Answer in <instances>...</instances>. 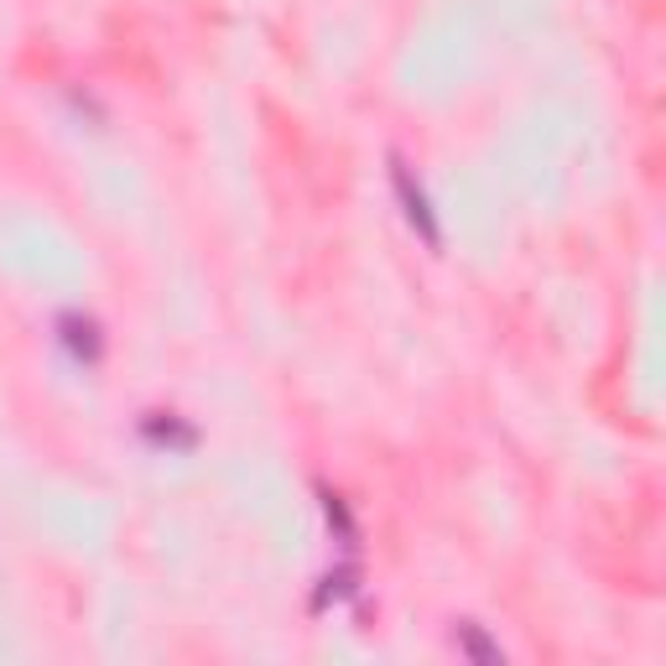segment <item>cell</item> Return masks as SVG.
<instances>
[{
    "mask_svg": "<svg viewBox=\"0 0 666 666\" xmlns=\"http://www.w3.org/2000/svg\"><path fill=\"white\" fill-rule=\"evenodd\" d=\"M58 329H63V344L79 354L84 365H95V359H99V323H95V318L63 313V318H58Z\"/></svg>",
    "mask_w": 666,
    "mask_h": 666,
    "instance_id": "obj_2",
    "label": "cell"
},
{
    "mask_svg": "<svg viewBox=\"0 0 666 666\" xmlns=\"http://www.w3.org/2000/svg\"><path fill=\"white\" fill-rule=\"evenodd\" d=\"M396 167V188H401V198H407V219H412L417 230L428 235V245H437V224H432V209H428V193L412 182V173H407V162H391Z\"/></svg>",
    "mask_w": 666,
    "mask_h": 666,
    "instance_id": "obj_1",
    "label": "cell"
}]
</instances>
